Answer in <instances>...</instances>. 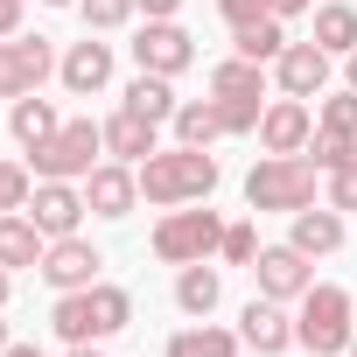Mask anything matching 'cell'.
<instances>
[{
    "instance_id": "21",
    "label": "cell",
    "mask_w": 357,
    "mask_h": 357,
    "mask_svg": "<svg viewBox=\"0 0 357 357\" xmlns=\"http://www.w3.org/2000/svg\"><path fill=\"white\" fill-rule=\"evenodd\" d=\"M238 343H245L238 329H225V322L204 315V322H190V329H175L161 357H238Z\"/></svg>"
},
{
    "instance_id": "9",
    "label": "cell",
    "mask_w": 357,
    "mask_h": 357,
    "mask_svg": "<svg viewBox=\"0 0 357 357\" xmlns=\"http://www.w3.org/2000/svg\"><path fill=\"white\" fill-rule=\"evenodd\" d=\"M197 63V36L183 22H147L133 36V70H154V77H183Z\"/></svg>"
},
{
    "instance_id": "13",
    "label": "cell",
    "mask_w": 357,
    "mask_h": 357,
    "mask_svg": "<svg viewBox=\"0 0 357 357\" xmlns=\"http://www.w3.org/2000/svg\"><path fill=\"white\" fill-rule=\"evenodd\" d=\"M56 77H63V91H70V98L105 91V84H112V43H98V36L84 29V43H70V50L56 56Z\"/></svg>"
},
{
    "instance_id": "7",
    "label": "cell",
    "mask_w": 357,
    "mask_h": 357,
    "mask_svg": "<svg viewBox=\"0 0 357 357\" xmlns=\"http://www.w3.org/2000/svg\"><path fill=\"white\" fill-rule=\"evenodd\" d=\"M56 70V50H50V36H8L0 43V98H29V91H43V77Z\"/></svg>"
},
{
    "instance_id": "38",
    "label": "cell",
    "mask_w": 357,
    "mask_h": 357,
    "mask_svg": "<svg viewBox=\"0 0 357 357\" xmlns=\"http://www.w3.org/2000/svg\"><path fill=\"white\" fill-rule=\"evenodd\" d=\"M266 8H273L280 22H294V15H308V8H315V0H266Z\"/></svg>"
},
{
    "instance_id": "3",
    "label": "cell",
    "mask_w": 357,
    "mask_h": 357,
    "mask_svg": "<svg viewBox=\"0 0 357 357\" xmlns=\"http://www.w3.org/2000/svg\"><path fill=\"white\" fill-rule=\"evenodd\" d=\"M315 183H322V168H315L308 154H259L252 175H245V204H252V211L294 218V211L315 204Z\"/></svg>"
},
{
    "instance_id": "14",
    "label": "cell",
    "mask_w": 357,
    "mask_h": 357,
    "mask_svg": "<svg viewBox=\"0 0 357 357\" xmlns=\"http://www.w3.org/2000/svg\"><path fill=\"white\" fill-rule=\"evenodd\" d=\"M84 183H36V197H29V218H36V231L43 238H70L77 225H84Z\"/></svg>"
},
{
    "instance_id": "27",
    "label": "cell",
    "mask_w": 357,
    "mask_h": 357,
    "mask_svg": "<svg viewBox=\"0 0 357 357\" xmlns=\"http://www.w3.org/2000/svg\"><path fill=\"white\" fill-rule=\"evenodd\" d=\"M315 43L329 56H350L357 50V8H350V0H322V8H315Z\"/></svg>"
},
{
    "instance_id": "25",
    "label": "cell",
    "mask_w": 357,
    "mask_h": 357,
    "mask_svg": "<svg viewBox=\"0 0 357 357\" xmlns=\"http://www.w3.org/2000/svg\"><path fill=\"white\" fill-rule=\"evenodd\" d=\"M211 98H266V63L225 56V63L211 70Z\"/></svg>"
},
{
    "instance_id": "22",
    "label": "cell",
    "mask_w": 357,
    "mask_h": 357,
    "mask_svg": "<svg viewBox=\"0 0 357 357\" xmlns=\"http://www.w3.org/2000/svg\"><path fill=\"white\" fill-rule=\"evenodd\" d=\"M119 105H126V112H140V119H154V126H168V119H175V105H183V98H175V77L133 70V84L119 91Z\"/></svg>"
},
{
    "instance_id": "30",
    "label": "cell",
    "mask_w": 357,
    "mask_h": 357,
    "mask_svg": "<svg viewBox=\"0 0 357 357\" xmlns=\"http://www.w3.org/2000/svg\"><path fill=\"white\" fill-rule=\"evenodd\" d=\"M36 197V168L29 161H0V211H29Z\"/></svg>"
},
{
    "instance_id": "11",
    "label": "cell",
    "mask_w": 357,
    "mask_h": 357,
    "mask_svg": "<svg viewBox=\"0 0 357 357\" xmlns=\"http://www.w3.org/2000/svg\"><path fill=\"white\" fill-rule=\"evenodd\" d=\"M98 266H105V252L84 238V231H70V238H50V252H43V280L56 287V294H77V287H91L98 280Z\"/></svg>"
},
{
    "instance_id": "10",
    "label": "cell",
    "mask_w": 357,
    "mask_h": 357,
    "mask_svg": "<svg viewBox=\"0 0 357 357\" xmlns=\"http://www.w3.org/2000/svg\"><path fill=\"white\" fill-rule=\"evenodd\" d=\"M329 70H336V56H329L322 43H287V50L273 56L280 98H322V91H329Z\"/></svg>"
},
{
    "instance_id": "8",
    "label": "cell",
    "mask_w": 357,
    "mask_h": 357,
    "mask_svg": "<svg viewBox=\"0 0 357 357\" xmlns=\"http://www.w3.org/2000/svg\"><path fill=\"white\" fill-rule=\"evenodd\" d=\"M252 280H259V294H266V301H287V308H294V301L315 287V259H308L301 245H259Z\"/></svg>"
},
{
    "instance_id": "32",
    "label": "cell",
    "mask_w": 357,
    "mask_h": 357,
    "mask_svg": "<svg viewBox=\"0 0 357 357\" xmlns=\"http://www.w3.org/2000/svg\"><path fill=\"white\" fill-rule=\"evenodd\" d=\"M218 259H225V266H252V259H259V225H225Z\"/></svg>"
},
{
    "instance_id": "5",
    "label": "cell",
    "mask_w": 357,
    "mask_h": 357,
    "mask_svg": "<svg viewBox=\"0 0 357 357\" xmlns=\"http://www.w3.org/2000/svg\"><path fill=\"white\" fill-rule=\"evenodd\" d=\"M98 161H105V126L98 119H63L43 147H29L36 183H84Z\"/></svg>"
},
{
    "instance_id": "23",
    "label": "cell",
    "mask_w": 357,
    "mask_h": 357,
    "mask_svg": "<svg viewBox=\"0 0 357 357\" xmlns=\"http://www.w3.org/2000/svg\"><path fill=\"white\" fill-rule=\"evenodd\" d=\"M8 126H15V140H22V154H29V147H43V140L63 126V112H56L43 91H29V98H15V105H8Z\"/></svg>"
},
{
    "instance_id": "39",
    "label": "cell",
    "mask_w": 357,
    "mask_h": 357,
    "mask_svg": "<svg viewBox=\"0 0 357 357\" xmlns=\"http://www.w3.org/2000/svg\"><path fill=\"white\" fill-rule=\"evenodd\" d=\"M0 357H50V350H43V343H8Z\"/></svg>"
},
{
    "instance_id": "2",
    "label": "cell",
    "mask_w": 357,
    "mask_h": 357,
    "mask_svg": "<svg viewBox=\"0 0 357 357\" xmlns=\"http://www.w3.org/2000/svg\"><path fill=\"white\" fill-rule=\"evenodd\" d=\"M126 322H133V294L112 287V280H91V287H77V294H56V308H50V329H56L63 343H105V336H119Z\"/></svg>"
},
{
    "instance_id": "4",
    "label": "cell",
    "mask_w": 357,
    "mask_h": 357,
    "mask_svg": "<svg viewBox=\"0 0 357 357\" xmlns=\"http://www.w3.org/2000/svg\"><path fill=\"white\" fill-rule=\"evenodd\" d=\"M357 301L343 294V287H329V280H315L301 301H294V343L308 350V357H343L350 350V336H357Z\"/></svg>"
},
{
    "instance_id": "1",
    "label": "cell",
    "mask_w": 357,
    "mask_h": 357,
    "mask_svg": "<svg viewBox=\"0 0 357 357\" xmlns=\"http://www.w3.org/2000/svg\"><path fill=\"white\" fill-rule=\"evenodd\" d=\"M225 183V168H218V154L211 147H161V154H147L140 161V197L154 204V211H175V204H211V190Z\"/></svg>"
},
{
    "instance_id": "42",
    "label": "cell",
    "mask_w": 357,
    "mask_h": 357,
    "mask_svg": "<svg viewBox=\"0 0 357 357\" xmlns=\"http://www.w3.org/2000/svg\"><path fill=\"white\" fill-rule=\"evenodd\" d=\"M8 294H15V273H8V266H0V308H8Z\"/></svg>"
},
{
    "instance_id": "33",
    "label": "cell",
    "mask_w": 357,
    "mask_h": 357,
    "mask_svg": "<svg viewBox=\"0 0 357 357\" xmlns=\"http://www.w3.org/2000/svg\"><path fill=\"white\" fill-rule=\"evenodd\" d=\"M259 98H218V119H225V133H259Z\"/></svg>"
},
{
    "instance_id": "28",
    "label": "cell",
    "mask_w": 357,
    "mask_h": 357,
    "mask_svg": "<svg viewBox=\"0 0 357 357\" xmlns=\"http://www.w3.org/2000/svg\"><path fill=\"white\" fill-rule=\"evenodd\" d=\"M301 154H308V161H315V168L329 175V168H343V161H357V133H329V126H315Z\"/></svg>"
},
{
    "instance_id": "29",
    "label": "cell",
    "mask_w": 357,
    "mask_h": 357,
    "mask_svg": "<svg viewBox=\"0 0 357 357\" xmlns=\"http://www.w3.org/2000/svg\"><path fill=\"white\" fill-rule=\"evenodd\" d=\"M77 15H84L91 36H112V29H126L140 8H133V0H77Z\"/></svg>"
},
{
    "instance_id": "31",
    "label": "cell",
    "mask_w": 357,
    "mask_h": 357,
    "mask_svg": "<svg viewBox=\"0 0 357 357\" xmlns=\"http://www.w3.org/2000/svg\"><path fill=\"white\" fill-rule=\"evenodd\" d=\"M315 126H329V133H357V91H350V84H343V91H322Z\"/></svg>"
},
{
    "instance_id": "40",
    "label": "cell",
    "mask_w": 357,
    "mask_h": 357,
    "mask_svg": "<svg viewBox=\"0 0 357 357\" xmlns=\"http://www.w3.org/2000/svg\"><path fill=\"white\" fill-rule=\"evenodd\" d=\"M343 84H350V91H357V50H350V56H343Z\"/></svg>"
},
{
    "instance_id": "43",
    "label": "cell",
    "mask_w": 357,
    "mask_h": 357,
    "mask_svg": "<svg viewBox=\"0 0 357 357\" xmlns=\"http://www.w3.org/2000/svg\"><path fill=\"white\" fill-rule=\"evenodd\" d=\"M43 8H77V0H43Z\"/></svg>"
},
{
    "instance_id": "26",
    "label": "cell",
    "mask_w": 357,
    "mask_h": 357,
    "mask_svg": "<svg viewBox=\"0 0 357 357\" xmlns=\"http://www.w3.org/2000/svg\"><path fill=\"white\" fill-rule=\"evenodd\" d=\"M168 126H175V140H183V147H211V140L225 133V119H218V98H183Z\"/></svg>"
},
{
    "instance_id": "45",
    "label": "cell",
    "mask_w": 357,
    "mask_h": 357,
    "mask_svg": "<svg viewBox=\"0 0 357 357\" xmlns=\"http://www.w3.org/2000/svg\"><path fill=\"white\" fill-rule=\"evenodd\" d=\"M343 357H357V336H350V350H343Z\"/></svg>"
},
{
    "instance_id": "44",
    "label": "cell",
    "mask_w": 357,
    "mask_h": 357,
    "mask_svg": "<svg viewBox=\"0 0 357 357\" xmlns=\"http://www.w3.org/2000/svg\"><path fill=\"white\" fill-rule=\"evenodd\" d=\"M8 343H15V336H8V322H0V350H8Z\"/></svg>"
},
{
    "instance_id": "17",
    "label": "cell",
    "mask_w": 357,
    "mask_h": 357,
    "mask_svg": "<svg viewBox=\"0 0 357 357\" xmlns=\"http://www.w3.org/2000/svg\"><path fill=\"white\" fill-rule=\"evenodd\" d=\"M287 245H301L308 259L343 252V211H336V204H308V211H294V218H287Z\"/></svg>"
},
{
    "instance_id": "36",
    "label": "cell",
    "mask_w": 357,
    "mask_h": 357,
    "mask_svg": "<svg viewBox=\"0 0 357 357\" xmlns=\"http://www.w3.org/2000/svg\"><path fill=\"white\" fill-rule=\"evenodd\" d=\"M22 8H29V0H0V43L22 36Z\"/></svg>"
},
{
    "instance_id": "37",
    "label": "cell",
    "mask_w": 357,
    "mask_h": 357,
    "mask_svg": "<svg viewBox=\"0 0 357 357\" xmlns=\"http://www.w3.org/2000/svg\"><path fill=\"white\" fill-rule=\"evenodd\" d=\"M133 8H140L147 22H175V15H183V0H133Z\"/></svg>"
},
{
    "instance_id": "12",
    "label": "cell",
    "mask_w": 357,
    "mask_h": 357,
    "mask_svg": "<svg viewBox=\"0 0 357 357\" xmlns=\"http://www.w3.org/2000/svg\"><path fill=\"white\" fill-rule=\"evenodd\" d=\"M84 204H91V218H126V211L140 204V168L105 154V161L84 175Z\"/></svg>"
},
{
    "instance_id": "35",
    "label": "cell",
    "mask_w": 357,
    "mask_h": 357,
    "mask_svg": "<svg viewBox=\"0 0 357 357\" xmlns=\"http://www.w3.org/2000/svg\"><path fill=\"white\" fill-rule=\"evenodd\" d=\"M218 15L231 22V29H245V22H259V15H273L266 0H218Z\"/></svg>"
},
{
    "instance_id": "24",
    "label": "cell",
    "mask_w": 357,
    "mask_h": 357,
    "mask_svg": "<svg viewBox=\"0 0 357 357\" xmlns=\"http://www.w3.org/2000/svg\"><path fill=\"white\" fill-rule=\"evenodd\" d=\"M287 50V22L280 15H259V22H245V29H231V56H252V63H266L273 70V56Z\"/></svg>"
},
{
    "instance_id": "19",
    "label": "cell",
    "mask_w": 357,
    "mask_h": 357,
    "mask_svg": "<svg viewBox=\"0 0 357 357\" xmlns=\"http://www.w3.org/2000/svg\"><path fill=\"white\" fill-rule=\"evenodd\" d=\"M43 252H50V238L36 231L29 211H0V266L22 273V266H43Z\"/></svg>"
},
{
    "instance_id": "20",
    "label": "cell",
    "mask_w": 357,
    "mask_h": 357,
    "mask_svg": "<svg viewBox=\"0 0 357 357\" xmlns=\"http://www.w3.org/2000/svg\"><path fill=\"white\" fill-rule=\"evenodd\" d=\"M218 301H225V273H218L211 259H197V266H175V308H183L190 322H204Z\"/></svg>"
},
{
    "instance_id": "16",
    "label": "cell",
    "mask_w": 357,
    "mask_h": 357,
    "mask_svg": "<svg viewBox=\"0 0 357 357\" xmlns=\"http://www.w3.org/2000/svg\"><path fill=\"white\" fill-rule=\"evenodd\" d=\"M238 336H245V350H259V357L294 350V315H287V301L252 294V301H245V315H238Z\"/></svg>"
},
{
    "instance_id": "18",
    "label": "cell",
    "mask_w": 357,
    "mask_h": 357,
    "mask_svg": "<svg viewBox=\"0 0 357 357\" xmlns=\"http://www.w3.org/2000/svg\"><path fill=\"white\" fill-rule=\"evenodd\" d=\"M98 126H105V154H112V161H133V168H140L147 154H161V126L140 119V112H126V105H119L112 119H98Z\"/></svg>"
},
{
    "instance_id": "15",
    "label": "cell",
    "mask_w": 357,
    "mask_h": 357,
    "mask_svg": "<svg viewBox=\"0 0 357 357\" xmlns=\"http://www.w3.org/2000/svg\"><path fill=\"white\" fill-rule=\"evenodd\" d=\"M308 133H315L308 98H273V105L259 112V154H301Z\"/></svg>"
},
{
    "instance_id": "41",
    "label": "cell",
    "mask_w": 357,
    "mask_h": 357,
    "mask_svg": "<svg viewBox=\"0 0 357 357\" xmlns=\"http://www.w3.org/2000/svg\"><path fill=\"white\" fill-rule=\"evenodd\" d=\"M63 357H105V350H98V343H70Z\"/></svg>"
},
{
    "instance_id": "6",
    "label": "cell",
    "mask_w": 357,
    "mask_h": 357,
    "mask_svg": "<svg viewBox=\"0 0 357 357\" xmlns=\"http://www.w3.org/2000/svg\"><path fill=\"white\" fill-rule=\"evenodd\" d=\"M218 245H225V218H218L211 204H175V211H161V225H154V259H161V266L218 259Z\"/></svg>"
},
{
    "instance_id": "34",
    "label": "cell",
    "mask_w": 357,
    "mask_h": 357,
    "mask_svg": "<svg viewBox=\"0 0 357 357\" xmlns=\"http://www.w3.org/2000/svg\"><path fill=\"white\" fill-rule=\"evenodd\" d=\"M322 183H329V204H336V211H357V161H343V168H329Z\"/></svg>"
}]
</instances>
